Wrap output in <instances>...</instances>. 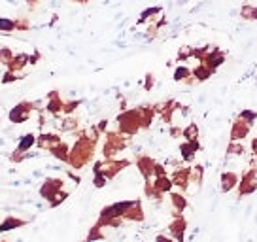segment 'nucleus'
I'll list each match as a JSON object with an SVG mask.
<instances>
[{"mask_svg": "<svg viewBox=\"0 0 257 242\" xmlns=\"http://www.w3.org/2000/svg\"><path fill=\"white\" fill-rule=\"evenodd\" d=\"M96 133L98 129H95L93 133V137H87L85 133H81V137L78 138V142L74 144V148L70 150V159H68V165L72 167V169H81V167H85L91 159H93V155H95V146H96Z\"/></svg>", "mask_w": 257, "mask_h": 242, "instance_id": "obj_1", "label": "nucleus"}, {"mask_svg": "<svg viewBox=\"0 0 257 242\" xmlns=\"http://www.w3.org/2000/svg\"><path fill=\"white\" fill-rule=\"evenodd\" d=\"M117 125H119V133H123V135H127V137L137 135L138 131L142 129V117H140L138 108L119 113L117 115Z\"/></svg>", "mask_w": 257, "mask_h": 242, "instance_id": "obj_2", "label": "nucleus"}, {"mask_svg": "<svg viewBox=\"0 0 257 242\" xmlns=\"http://www.w3.org/2000/svg\"><path fill=\"white\" fill-rule=\"evenodd\" d=\"M125 148H127V135H123V133H106V142L102 146V155L106 159H113Z\"/></svg>", "mask_w": 257, "mask_h": 242, "instance_id": "obj_3", "label": "nucleus"}, {"mask_svg": "<svg viewBox=\"0 0 257 242\" xmlns=\"http://www.w3.org/2000/svg\"><path fill=\"white\" fill-rule=\"evenodd\" d=\"M255 191H257V165H251L240 176L236 193H238V199H244L248 195H253Z\"/></svg>", "mask_w": 257, "mask_h": 242, "instance_id": "obj_4", "label": "nucleus"}, {"mask_svg": "<svg viewBox=\"0 0 257 242\" xmlns=\"http://www.w3.org/2000/svg\"><path fill=\"white\" fill-rule=\"evenodd\" d=\"M169 233L176 242H184L187 233V219L182 212H172V221L169 223Z\"/></svg>", "mask_w": 257, "mask_h": 242, "instance_id": "obj_5", "label": "nucleus"}, {"mask_svg": "<svg viewBox=\"0 0 257 242\" xmlns=\"http://www.w3.org/2000/svg\"><path fill=\"white\" fill-rule=\"evenodd\" d=\"M251 127H253V125H249L248 121L240 119V117L236 115V119H234L233 125H231L229 140H233V142H244V140L249 137V133H251Z\"/></svg>", "mask_w": 257, "mask_h": 242, "instance_id": "obj_6", "label": "nucleus"}, {"mask_svg": "<svg viewBox=\"0 0 257 242\" xmlns=\"http://www.w3.org/2000/svg\"><path fill=\"white\" fill-rule=\"evenodd\" d=\"M225 61H227V53H225L223 49H219V48H216V46H212V48L208 49V53L204 55V59H202L201 63H204L206 66H210V68L217 70L219 66L225 65Z\"/></svg>", "mask_w": 257, "mask_h": 242, "instance_id": "obj_7", "label": "nucleus"}, {"mask_svg": "<svg viewBox=\"0 0 257 242\" xmlns=\"http://www.w3.org/2000/svg\"><path fill=\"white\" fill-rule=\"evenodd\" d=\"M170 178L174 182V187L180 191H187V187L191 186V167H178Z\"/></svg>", "mask_w": 257, "mask_h": 242, "instance_id": "obj_8", "label": "nucleus"}, {"mask_svg": "<svg viewBox=\"0 0 257 242\" xmlns=\"http://www.w3.org/2000/svg\"><path fill=\"white\" fill-rule=\"evenodd\" d=\"M63 186H64V182L61 178H48V180L44 182V186L40 187V195L46 201H51L59 191H63Z\"/></svg>", "mask_w": 257, "mask_h": 242, "instance_id": "obj_9", "label": "nucleus"}, {"mask_svg": "<svg viewBox=\"0 0 257 242\" xmlns=\"http://www.w3.org/2000/svg\"><path fill=\"white\" fill-rule=\"evenodd\" d=\"M238 182H240V176L234 170H227L219 178V187H221L223 193H231V191H234L238 187Z\"/></svg>", "mask_w": 257, "mask_h": 242, "instance_id": "obj_10", "label": "nucleus"}, {"mask_svg": "<svg viewBox=\"0 0 257 242\" xmlns=\"http://www.w3.org/2000/svg\"><path fill=\"white\" fill-rule=\"evenodd\" d=\"M197 152H201V142H199V140H195V142L184 140V142L180 144V155H182L184 163H193V161H195V155H197Z\"/></svg>", "mask_w": 257, "mask_h": 242, "instance_id": "obj_11", "label": "nucleus"}, {"mask_svg": "<svg viewBox=\"0 0 257 242\" xmlns=\"http://www.w3.org/2000/svg\"><path fill=\"white\" fill-rule=\"evenodd\" d=\"M155 165H157V163L153 161L152 157H148V155H140V157L137 159L138 170L142 172V176H144L146 180L155 178Z\"/></svg>", "mask_w": 257, "mask_h": 242, "instance_id": "obj_12", "label": "nucleus"}, {"mask_svg": "<svg viewBox=\"0 0 257 242\" xmlns=\"http://www.w3.org/2000/svg\"><path fill=\"white\" fill-rule=\"evenodd\" d=\"M191 72H193V80L197 81V83H204V81H208L210 78L217 72V70H214V68L206 66L204 63H199V65L193 68Z\"/></svg>", "mask_w": 257, "mask_h": 242, "instance_id": "obj_13", "label": "nucleus"}, {"mask_svg": "<svg viewBox=\"0 0 257 242\" xmlns=\"http://www.w3.org/2000/svg\"><path fill=\"white\" fill-rule=\"evenodd\" d=\"M31 110H32V104H31V102H23V104H17L16 108L12 110V113H10V119L14 121V123H21V121H25L27 117H29Z\"/></svg>", "mask_w": 257, "mask_h": 242, "instance_id": "obj_14", "label": "nucleus"}, {"mask_svg": "<svg viewBox=\"0 0 257 242\" xmlns=\"http://www.w3.org/2000/svg\"><path fill=\"white\" fill-rule=\"evenodd\" d=\"M153 186H155V189H157L159 193L165 195V193H170V191H172L174 182H172V178H170L169 174H165V176H155Z\"/></svg>", "mask_w": 257, "mask_h": 242, "instance_id": "obj_15", "label": "nucleus"}, {"mask_svg": "<svg viewBox=\"0 0 257 242\" xmlns=\"http://www.w3.org/2000/svg\"><path fill=\"white\" fill-rule=\"evenodd\" d=\"M170 202H172V208L174 212H184L189 206V201L184 197V191H170Z\"/></svg>", "mask_w": 257, "mask_h": 242, "instance_id": "obj_16", "label": "nucleus"}, {"mask_svg": "<svg viewBox=\"0 0 257 242\" xmlns=\"http://www.w3.org/2000/svg\"><path fill=\"white\" fill-rule=\"evenodd\" d=\"M49 152L53 154V157H57L59 161H63V163H68V159H70V148H68L66 142H59V144L53 146Z\"/></svg>", "mask_w": 257, "mask_h": 242, "instance_id": "obj_17", "label": "nucleus"}, {"mask_svg": "<svg viewBox=\"0 0 257 242\" xmlns=\"http://www.w3.org/2000/svg\"><path fill=\"white\" fill-rule=\"evenodd\" d=\"M174 81H185V83H197V81L193 80V72H191V68H187L185 65H180L174 70Z\"/></svg>", "mask_w": 257, "mask_h": 242, "instance_id": "obj_18", "label": "nucleus"}, {"mask_svg": "<svg viewBox=\"0 0 257 242\" xmlns=\"http://www.w3.org/2000/svg\"><path fill=\"white\" fill-rule=\"evenodd\" d=\"M138 112H140V117H142V129H148L152 125L153 115L157 112V108H153V106H142V108H138Z\"/></svg>", "mask_w": 257, "mask_h": 242, "instance_id": "obj_19", "label": "nucleus"}, {"mask_svg": "<svg viewBox=\"0 0 257 242\" xmlns=\"http://www.w3.org/2000/svg\"><path fill=\"white\" fill-rule=\"evenodd\" d=\"M63 108H64V102L61 100L59 93H57V91H53V93L49 95V100H48V112L59 113V112H63Z\"/></svg>", "mask_w": 257, "mask_h": 242, "instance_id": "obj_20", "label": "nucleus"}, {"mask_svg": "<svg viewBox=\"0 0 257 242\" xmlns=\"http://www.w3.org/2000/svg\"><path fill=\"white\" fill-rule=\"evenodd\" d=\"M59 142H63V140H61V137H57V135H42V137L38 138V146L44 148V150H51V148L57 146Z\"/></svg>", "mask_w": 257, "mask_h": 242, "instance_id": "obj_21", "label": "nucleus"}, {"mask_svg": "<svg viewBox=\"0 0 257 242\" xmlns=\"http://www.w3.org/2000/svg\"><path fill=\"white\" fill-rule=\"evenodd\" d=\"M125 219H131V221H144V210H142V202L137 201L135 206L128 210Z\"/></svg>", "mask_w": 257, "mask_h": 242, "instance_id": "obj_22", "label": "nucleus"}, {"mask_svg": "<svg viewBox=\"0 0 257 242\" xmlns=\"http://www.w3.org/2000/svg\"><path fill=\"white\" fill-rule=\"evenodd\" d=\"M240 17L244 21H257V6H253V4H242Z\"/></svg>", "mask_w": 257, "mask_h": 242, "instance_id": "obj_23", "label": "nucleus"}, {"mask_svg": "<svg viewBox=\"0 0 257 242\" xmlns=\"http://www.w3.org/2000/svg\"><path fill=\"white\" fill-rule=\"evenodd\" d=\"M161 12H163L161 6H153V8L144 10V12L140 14V17H138V23L142 25V23H146V21H152V19H155L157 16H161Z\"/></svg>", "mask_w": 257, "mask_h": 242, "instance_id": "obj_24", "label": "nucleus"}, {"mask_svg": "<svg viewBox=\"0 0 257 242\" xmlns=\"http://www.w3.org/2000/svg\"><path fill=\"white\" fill-rule=\"evenodd\" d=\"M202 180H204V167H202V165H193L191 167V184H195L197 187H201Z\"/></svg>", "mask_w": 257, "mask_h": 242, "instance_id": "obj_25", "label": "nucleus"}, {"mask_svg": "<svg viewBox=\"0 0 257 242\" xmlns=\"http://www.w3.org/2000/svg\"><path fill=\"white\" fill-rule=\"evenodd\" d=\"M184 140H189V142L199 140V125L197 123H189L187 127H184Z\"/></svg>", "mask_w": 257, "mask_h": 242, "instance_id": "obj_26", "label": "nucleus"}, {"mask_svg": "<svg viewBox=\"0 0 257 242\" xmlns=\"http://www.w3.org/2000/svg\"><path fill=\"white\" fill-rule=\"evenodd\" d=\"M244 152H246L244 142H233V140H229V144H227V155H244Z\"/></svg>", "mask_w": 257, "mask_h": 242, "instance_id": "obj_27", "label": "nucleus"}, {"mask_svg": "<svg viewBox=\"0 0 257 242\" xmlns=\"http://www.w3.org/2000/svg\"><path fill=\"white\" fill-rule=\"evenodd\" d=\"M100 238H104V234H102V227L95 223V225L91 227V231H89V236H87V242H93V240H100Z\"/></svg>", "mask_w": 257, "mask_h": 242, "instance_id": "obj_28", "label": "nucleus"}, {"mask_svg": "<svg viewBox=\"0 0 257 242\" xmlns=\"http://www.w3.org/2000/svg\"><path fill=\"white\" fill-rule=\"evenodd\" d=\"M34 142H36V138H34V135H25V138L21 140V144H19V148H17V152H27L29 148H32L34 146Z\"/></svg>", "mask_w": 257, "mask_h": 242, "instance_id": "obj_29", "label": "nucleus"}, {"mask_svg": "<svg viewBox=\"0 0 257 242\" xmlns=\"http://www.w3.org/2000/svg\"><path fill=\"white\" fill-rule=\"evenodd\" d=\"M27 61H29L27 55H17L16 59L10 61V68H12V70H19V68H23V66L27 65Z\"/></svg>", "mask_w": 257, "mask_h": 242, "instance_id": "obj_30", "label": "nucleus"}, {"mask_svg": "<svg viewBox=\"0 0 257 242\" xmlns=\"http://www.w3.org/2000/svg\"><path fill=\"white\" fill-rule=\"evenodd\" d=\"M25 225L23 219H17V218H8L4 223H2V231H10V229H16V227Z\"/></svg>", "mask_w": 257, "mask_h": 242, "instance_id": "obj_31", "label": "nucleus"}, {"mask_svg": "<svg viewBox=\"0 0 257 242\" xmlns=\"http://www.w3.org/2000/svg\"><path fill=\"white\" fill-rule=\"evenodd\" d=\"M212 48V44H206V46H201V48H193V59H197L199 63H201L204 55L208 53V49Z\"/></svg>", "mask_w": 257, "mask_h": 242, "instance_id": "obj_32", "label": "nucleus"}, {"mask_svg": "<svg viewBox=\"0 0 257 242\" xmlns=\"http://www.w3.org/2000/svg\"><path fill=\"white\" fill-rule=\"evenodd\" d=\"M238 117L244 121H248L249 125H253V123L257 121V112L255 110H242V112L238 113Z\"/></svg>", "mask_w": 257, "mask_h": 242, "instance_id": "obj_33", "label": "nucleus"}, {"mask_svg": "<svg viewBox=\"0 0 257 242\" xmlns=\"http://www.w3.org/2000/svg\"><path fill=\"white\" fill-rule=\"evenodd\" d=\"M191 57H193V48H189V46H184V48L178 51V61H187Z\"/></svg>", "mask_w": 257, "mask_h": 242, "instance_id": "obj_34", "label": "nucleus"}, {"mask_svg": "<svg viewBox=\"0 0 257 242\" xmlns=\"http://www.w3.org/2000/svg\"><path fill=\"white\" fill-rule=\"evenodd\" d=\"M17 27L16 21H12V19H0V31H14Z\"/></svg>", "mask_w": 257, "mask_h": 242, "instance_id": "obj_35", "label": "nucleus"}, {"mask_svg": "<svg viewBox=\"0 0 257 242\" xmlns=\"http://www.w3.org/2000/svg\"><path fill=\"white\" fill-rule=\"evenodd\" d=\"M106 182H108V178L100 170H95V187H104Z\"/></svg>", "mask_w": 257, "mask_h": 242, "instance_id": "obj_36", "label": "nucleus"}, {"mask_svg": "<svg viewBox=\"0 0 257 242\" xmlns=\"http://www.w3.org/2000/svg\"><path fill=\"white\" fill-rule=\"evenodd\" d=\"M66 197H68V193H64V191H59V193H57L49 202H51V206H59V204H61L63 201H66Z\"/></svg>", "mask_w": 257, "mask_h": 242, "instance_id": "obj_37", "label": "nucleus"}, {"mask_svg": "<svg viewBox=\"0 0 257 242\" xmlns=\"http://www.w3.org/2000/svg\"><path fill=\"white\" fill-rule=\"evenodd\" d=\"M78 106H80V102H78V100H70V102H64L63 112L64 113H70V112H74V110H76Z\"/></svg>", "mask_w": 257, "mask_h": 242, "instance_id": "obj_38", "label": "nucleus"}, {"mask_svg": "<svg viewBox=\"0 0 257 242\" xmlns=\"http://www.w3.org/2000/svg\"><path fill=\"white\" fill-rule=\"evenodd\" d=\"M76 127H78V121L72 119V117H68V119L63 123V131H72V129H76Z\"/></svg>", "mask_w": 257, "mask_h": 242, "instance_id": "obj_39", "label": "nucleus"}, {"mask_svg": "<svg viewBox=\"0 0 257 242\" xmlns=\"http://www.w3.org/2000/svg\"><path fill=\"white\" fill-rule=\"evenodd\" d=\"M155 242H176V240H174L172 236H167V234H157Z\"/></svg>", "mask_w": 257, "mask_h": 242, "instance_id": "obj_40", "label": "nucleus"}, {"mask_svg": "<svg viewBox=\"0 0 257 242\" xmlns=\"http://www.w3.org/2000/svg\"><path fill=\"white\" fill-rule=\"evenodd\" d=\"M170 135H172L174 138L184 137V129H180V127H172V129H170Z\"/></svg>", "mask_w": 257, "mask_h": 242, "instance_id": "obj_41", "label": "nucleus"}, {"mask_svg": "<svg viewBox=\"0 0 257 242\" xmlns=\"http://www.w3.org/2000/svg\"><path fill=\"white\" fill-rule=\"evenodd\" d=\"M165 174H167V170H165V167L157 163V165H155V176H165Z\"/></svg>", "mask_w": 257, "mask_h": 242, "instance_id": "obj_42", "label": "nucleus"}, {"mask_svg": "<svg viewBox=\"0 0 257 242\" xmlns=\"http://www.w3.org/2000/svg\"><path fill=\"white\" fill-rule=\"evenodd\" d=\"M249 148H251V154H253V157L257 159V137L251 138V144H249Z\"/></svg>", "mask_w": 257, "mask_h": 242, "instance_id": "obj_43", "label": "nucleus"}, {"mask_svg": "<svg viewBox=\"0 0 257 242\" xmlns=\"http://www.w3.org/2000/svg\"><path fill=\"white\" fill-rule=\"evenodd\" d=\"M153 76L152 74H148V76H146V89H152V85H153Z\"/></svg>", "mask_w": 257, "mask_h": 242, "instance_id": "obj_44", "label": "nucleus"}, {"mask_svg": "<svg viewBox=\"0 0 257 242\" xmlns=\"http://www.w3.org/2000/svg\"><path fill=\"white\" fill-rule=\"evenodd\" d=\"M72 2H80V4H85V2H91V0H72Z\"/></svg>", "mask_w": 257, "mask_h": 242, "instance_id": "obj_45", "label": "nucleus"}, {"mask_svg": "<svg viewBox=\"0 0 257 242\" xmlns=\"http://www.w3.org/2000/svg\"><path fill=\"white\" fill-rule=\"evenodd\" d=\"M27 2H29V4H31V6H34V4H36V2H38V0H27Z\"/></svg>", "mask_w": 257, "mask_h": 242, "instance_id": "obj_46", "label": "nucleus"}]
</instances>
